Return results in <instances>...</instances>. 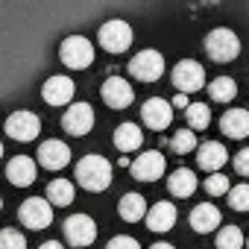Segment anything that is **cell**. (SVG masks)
<instances>
[{
    "mask_svg": "<svg viewBox=\"0 0 249 249\" xmlns=\"http://www.w3.org/2000/svg\"><path fill=\"white\" fill-rule=\"evenodd\" d=\"M76 182L91 194L106 191L111 185V164L103 156H85L76 161Z\"/></svg>",
    "mask_w": 249,
    "mask_h": 249,
    "instance_id": "1",
    "label": "cell"
},
{
    "mask_svg": "<svg viewBox=\"0 0 249 249\" xmlns=\"http://www.w3.org/2000/svg\"><path fill=\"white\" fill-rule=\"evenodd\" d=\"M205 53H208L214 62H231V59H237V53H240V38H237L231 30L217 27V30H211V33L205 36Z\"/></svg>",
    "mask_w": 249,
    "mask_h": 249,
    "instance_id": "2",
    "label": "cell"
},
{
    "mask_svg": "<svg viewBox=\"0 0 249 249\" xmlns=\"http://www.w3.org/2000/svg\"><path fill=\"white\" fill-rule=\"evenodd\" d=\"M59 56L71 71H82L94 62V44L85 36H68L59 47Z\"/></svg>",
    "mask_w": 249,
    "mask_h": 249,
    "instance_id": "3",
    "label": "cell"
},
{
    "mask_svg": "<svg viewBox=\"0 0 249 249\" xmlns=\"http://www.w3.org/2000/svg\"><path fill=\"white\" fill-rule=\"evenodd\" d=\"M97 38H100V47L103 50H108V53H123V50H129V44H132V27L126 24V21H106L103 27H100V33H97Z\"/></svg>",
    "mask_w": 249,
    "mask_h": 249,
    "instance_id": "4",
    "label": "cell"
},
{
    "mask_svg": "<svg viewBox=\"0 0 249 249\" xmlns=\"http://www.w3.org/2000/svg\"><path fill=\"white\" fill-rule=\"evenodd\" d=\"M18 220H21L27 229L41 231V229H47V226L53 223V205H50L44 196H33V199L21 202V208H18Z\"/></svg>",
    "mask_w": 249,
    "mask_h": 249,
    "instance_id": "5",
    "label": "cell"
},
{
    "mask_svg": "<svg viewBox=\"0 0 249 249\" xmlns=\"http://www.w3.org/2000/svg\"><path fill=\"white\" fill-rule=\"evenodd\" d=\"M38 132H41V120H38V114H33V111H24V108H21V111H12V114L6 117V135L15 138V141H21V144L36 141Z\"/></svg>",
    "mask_w": 249,
    "mask_h": 249,
    "instance_id": "6",
    "label": "cell"
},
{
    "mask_svg": "<svg viewBox=\"0 0 249 249\" xmlns=\"http://www.w3.org/2000/svg\"><path fill=\"white\" fill-rule=\"evenodd\" d=\"M129 73L141 82H156L164 73V56L159 50H141L132 62H129Z\"/></svg>",
    "mask_w": 249,
    "mask_h": 249,
    "instance_id": "7",
    "label": "cell"
},
{
    "mask_svg": "<svg viewBox=\"0 0 249 249\" xmlns=\"http://www.w3.org/2000/svg\"><path fill=\"white\" fill-rule=\"evenodd\" d=\"M173 85H176L182 94H194V91H199V88L205 85V71H202V65L194 62V59L179 62V65L173 68Z\"/></svg>",
    "mask_w": 249,
    "mask_h": 249,
    "instance_id": "8",
    "label": "cell"
},
{
    "mask_svg": "<svg viewBox=\"0 0 249 249\" xmlns=\"http://www.w3.org/2000/svg\"><path fill=\"white\" fill-rule=\"evenodd\" d=\"M97 237V223L88 214H73L65 220V240L71 246H91Z\"/></svg>",
    "mask_w": 249,
    "mask_h": 249,
    "instance_id": "9",
    "label": "cell"
},
{
    "mask_svg": "<svg viewBox=\"0 0 249 249\" xmlns=\"http://www.w3.org/2000/svg\"><path fill=\"white\" fill-rule=\"evenodd\" d=\"M62 126H65L68 135H76V138L88 135L94 129V108L88 103H73L62 117Z\"/></svg>",
    "mask_w": 249,
    "mask_h": 249,
    "instance_id": "10",
    "label": "cell"
},
{
    "mask_svg": "<svg viewBox=\"0 0 249 249\" xmlns=\"http://www.w3.org/2000/svg\"><path fill=\"white\" fill-rule=\"evenodd\" d=\"M129 167H132V176L138 182H156V179H161V173H164L167 164H164V156L159 150H147L135 161H129Z\"/></svg>",
    "mask_w": 249,
    "mask_h": 249,
    "instance_id": "11",
    "label": "cell"
},
{
    "mask_svg": "<svg viewBox=\"0 0 249 249\" xmlns=\"http://www.w3.org/2000/svg\"><path fill=\"white\" fill-rule=\"evenodd\" d=\"M141 120L147 123L150 129L161 132V129L170 126V120H173V106L167 100H161V97H150L144 103V108H141Z\"/></svg>",
    "mask_w": 249,
    "mask_h": 249,
    "instance_id": "12",
    "label": "cell"
},
{
    "mask_svg": "<svg viewBox=\"0 0 249 249\" xmlns=\"http://www.w3.org/2000/svg\"><path fill=\"white\" fill-rule=\"evenodd\" d=\"M103 103L106 106H111V108H126L132 100H135V91H132V85L126 82V79H120V76H108L106 82H103Z\"/></svg>",
    "mask_w": 249,
    "mask_h": 249,
    "instance_id": "13",
    "label": "cell"
},
{
    "mask_svg": "<svg viewBox=\"0 0 249 249\" xmlns=\"http://www.w3.org/2000/svg\"><path fill=\"white\" fill-rule=\"evenodd\" d=\"M73 94H76V85L68 76H50L41 88V97L47 106H68L73 100Z\"/></svg>",
    "mask_w": 249,
    "mask_h": 249,
    "instance_id": "14",
    "label": "cell"
},
{
    "mask_svg": "<svg viewBox=\"0 0 249 249\" xmlns=\"http://www.w3.org/2000/svg\"><path fill=\"white\" fill-rule=\"evenodd\" d=\"M71 161V147L59 138H50L38 147V164L47 167V170H62L65 164Z\"/></svg>",
    "mask_w": 249,
    "mask_h": 249,
    "instance_id": "15",
    "label": "cell"
},
{
    "mask_svg": "<svg viewBox=\"0 0 249 249\" xmlns=\"http://www.w3.org/2000/svg\"><path fill=\"white\" fill-rule=\"evenodd\" d=\"M36 176H38V170H36V161H33L30 156H15V159L6 164V179H9V185H15V188H30V185L36 182Z\"/></svg>",
    "mask_w": 249,
    "mask_h": 249,
    "instance_id": "16",
    "label": "cell"
},
{
    "mask_svg": "<svg viewBox=\"0 0 249 249\" xmlns=\"http://www.w3.org/2000/svg\"><path fill=\"white\" fill-rule=\"evenodd\" d=\"M144 220H147V229H150V231H170V229L176 226V205L161 199V202H156L153 208H147Z\"/></svg>",
    "mask_w": 249,
    "mask_h": 249,
    "instance_id": "17",
    "label": "cell"
},
{
    "mask_svg": "<svg viewBox=\"0 0 249 249\" xmlns=\"http://www.w3.org/2000/svg\"><path fill=\"white\" fill-rule=\"evenodd\" d=\"M220 129L226 138H246L249 135V111L246 108H229L220 117Z\"/></svg>",
    "mask_w": 249,
    "mask_h": 249,
    "instance_id": "18",
    "label": "cell"
},
{
    "mask_svg": "<svg viewBox=\"0 0 249 249\" xmlns=\"http://www.w3.org/2000/svg\"><path fill=\"white\" fill-rule=\"evenodd\" d=\"M196 161H199L202 170L217 173V170L229 161V153H226V147H223L220 141H208V144H202V147L196 150Z\"/></svg>",
    "mask_w": 249,
    "mask_h": 249,
    "instance_id": "19",
    "label": "cell"
},
{
    "mask_svg": "<svg viewBox=\"0 0 249 249\" xmlns=\"http://www.w3.org/2000/svg\"><path fill=\"white\" fill-rule=\"evenodd\" d=\"M220 220H223V217H220V208L211 205V202H199V205L191 211V226H194V231H199V234L217 229Z\"/></svg>",
    "mask_w": 249,
    "mask_h": 249,
    "instance_id": "20",
    "label": "cell"
},
{
    "mask_svg": "<svg viewBox=\"0 0 249 249\" xmlns=\"http://www.w3.org/2000/svg\"><path fill=\"white\" fill-rule=\"evenodd\" d=\"M141 144H144V132H141V126H135V123H120L114 129V147L120 153L141 150Z\"/></svg>",
    "mask_w": 249,
    "mask_h": 249,
    "instance_id": "21",
    "label": "cell"
},
{
    "mask_svg": "<svg viewBox=\"0 0 249 249\" xmlns=\"http://www.w3.org/2000/svg\"><path fill=\"white\" fill-rule=\"evenodd\" d=\"M196 185H199V182H196V176H194L188 167L173 170V173H170V179H167L170 194H173V196H182V199H185V196H191V194L196 191Z\"/></svg>",
    "mask_w": 249,
    "mask_h": 249,
    "instance_id": "22",
    "label": "cell"
},
{
    "mask_svg": "<svg viewBox=\"0 0 249 249\" xmlns=\"http://www.w3.org/2000/svg\"><path fill=\"white\" fill-rule=\"evenodd\" d=\"M117 211H120V220H126V223H138V220H144V214H147V202H144V196H141V194H123V199H120Z\"/></svg>",
    "mask_w": 249,
    "mask_h": 249,
    "instance_id": "23",
    "label": "cell"
},
{
    "mask_svg": "<svg viewBox=\"0 0 249 249\" xmlns=\"http://www.w3.org/2000/svg\"><path fill=\"white\" fill-rule=\"evenodd\" d=\"M44 196H47V202H50V205H59V208H65V205H71V202H73L76 191H73V185H71L68 179H53V182L47 185Z\"/></svg>",
    "mask_w": 249,
    "mask_h": 249,
    "instance_id": "24",
    "label": "cell"
},
{
    "mask_svg": "<svg viewBox=\"0 0 249 249\" xmlns=\"http://www.w3.org/2000/svg\"><path fill=\"white\" fill-rule=\"evenodd\" d=\"M208 94H211V100H214V103H229V100H234L237 85H234V79H231V76H217V79H211Z\"/></svg>",
    "mask_w": 249,
    "mask_h": 249,
    "instance_id": "25",
    "label": "cell"
},
{
    "mask_svg": "<svg viewBox=\"0 0 249 249\" xmlns=\"http://www.w3.org/2000/svg\"><path fill=\"white\" fill-rule=\"evenodd\" d=\"M185 117H188V126L191 129H205L211 123V108L205 103H191L185 108Z\"/></svg>",
    "mask_w": 249,
    "mask_h": 249,
    "instance_id": "26",
    "label": "cell"
},
{
    "mask_svg": "<svg viewBox=\"0 0 249 249\" xmlns=\"http://www.w3.org/2000/svg\"><path fill=\"white\" fill-rule=\"evenodd\" d=\"M217 249H243V231L237 226H223L217 231Z\"/></svg>",
    "mask_w": 249,
    "mask_h": 249,
    "instance_id": "27",
    "label": "cell"
},
{
    "mask_svg": "<svg viewBox=\"0 0 249 249\" xmlns=\"http://www.w3.org/2000/svg\"><path fill=\"white\" fill-rule=\"evenodd\" d=\"M170 150H173V153H179V156H185V153L196 150V135H194V129H179V132L170 138Z\"/></svg>",
    "mask_w": 249,
    "mask_h": 249,
    "instance_id": "28",
    "label": "cell"
},
{
    "mask_svg": "<svg viewBox=\"0 0 249 249\" xmlns=\"http://www.w3.org/2000/svg\"><path fill=\"white\" fill-rule=\"evenodd\" d=\"M0 249H27V237L18 229H0Z\"/></svg>",
    "mask_w": 249,
    "mask_h": 249,
    "instance_id": "29",
    "label": "cell"
},
{
    "mask_svg": "<svg viewBox=\"0 0 249 249\" xmlns=\"http://www.w3.org/2000/svg\"><path fill=\"white\" fill-rule=\"evenodd\" d=\"M229 205L234 211H249V185H234L229 188Z\"/></svg>",
    "mask_w": 249,
    "mask_h": 249,
    "instance_id": "30",
    "label": "cell"
},
{
    "mask_svg": "<svg viewBox=\"0 0 249 249\" xmlns=\"http://www.w3.org/2000/svg\"><path fill=\"white\" fill-rule=\"evenodd\" d=\"M229 179L223 176V173H211L208 179H205V194L208 196H223V194H229Z\"/></svg>",
    "mask_w": 249,
    "mask_h": 249,
    "instance_id": "31",
    "label": "cell"
},
{
    "mask_svg": "<svg viewBox=\"0 0 249 249\" xmlns=\"http://www.w3.org/2000/svg\"><path fill=\"white\" fill-rule=\"evenodd\" d=\"M106 249H141V243H138L135 237H129V234H117V237L108 240Z\"/></svg>",
    "mask_w": 249,
    "mask_h": 249,
    "instance_id": "32",
    "label": "cell"
},
{
    "mask_svg": "<svg viewBox=\"0 0 249 249\" xmlns=\"http://www.w3.org/2000/svg\"><path fill=\"white\" fill-rule=\"evenodd\" d=\"M234 170H237V173H243V176H249V147H246V150H240V153L234 156Z\"/></svg>",
    "mask_w": 249,
    "mask_h": 249,
    "instance_id": "33",
    "label": "cell"
},
{
    "mask_svg": "<svg viewBox=\"0 0 249 249\" xmlns=\"http://www.w3.org/2000/svg\"><path fill=\"white\" fill-rule=\"evenodd\" d=\"M170 106H176V108H188V97L185 94H179V97H173V103Z\"/></svg>",
    "mask_w": 249,
    "mask_h": 249,
    "instance_id": "34",
    "label": "cell"
},
{
    "mask_svg": "<svg viewBox=\"0 0 249 249\" xmlns=\"http://www.w3.org/2000/svg\"><path fill=\"white\" fill-rule=\"evenodd\" d=\"M38 249H65V246H62L59 240H47V243H41Z\"/></svg>",
    "mask_w": 249,
    "mask_h": 249,
    "instance_id": "35",
    "label": "cell"
},
{
    "mask_svg": "<svg viewBox=\"0 0 249 249\" xmlns=\"http://www.w3.org/2000/svg\"><path fill=\"white\" fill-rule=\"evenodd\" d=\"M150 249H176V246H170V243H153Z\"/></svg>",
    "mask_w": 249,
    "mask_h": 249,
    "instance_id": "36",
    "label": "cell"
},
{
    "mask_svg": "<svg viewBox=\"0 0 249 249\" xmlns=\"http://www.w3.org/2000/svg\"><path fill=\"white\" fill-rule=\"evenodd\" d=\"M0 159H3V141H0Z\"/></svg>",
    "mask_w": 249,
    "mask_h": 249,
    "instance_id": "37",
    "label": "cell"
},
{
    "mask_svg": "<svg viewBox=\"0 0 249 249\" xmlns=\"http://www.w3.org/2000/svg\"><path fill=\"white\" fill-rule=\"evenodd\" d=\"M243 243H246V249H249V240H243Z\"/></svg>",
    "mask_w": 249,
    "mask_h": 249,
    "instance_id": "38",
    "label": "cell"
},
{
    "mask_svg": "<svg viewBox=\"0 0 249 249\" xmlns=\"http://www.w3.org/2000/svg\"><path fill=\"white\" fill-rule=\"evenodd\" d=\"M0 208H3V199H0Z\"/></svg>",
    "mask_w": 249,
    "mask_h": 249,
    "instance_id": "39",
    "label": "cell"
}]
</instances>
